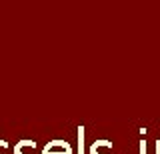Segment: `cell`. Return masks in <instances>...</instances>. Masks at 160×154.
<instances>
[{
  "instance_id": "5",
  "label": "cell",
  "mask_w": 160,
  "mask_h": 154,
  "mask_svg": "<svg viewBox=\"0 0 160 154\" xmlns=\"http://www.w3.org/2000/svg\"><path fill=\"white\" fill-rule=\"evenodd\" d=\"M156 146H158V148H156V154H160V142L156 144Z\"/></svg>"
},
{
  "instance_id": "2",
  "label": "cell",
  "mask_w": 160,
  "mask_h": 154,
  "mask_svg": "<svg viewBox=\"0 0 160 154\" xmlns=\"http://www.w3.org/2000/svg\"><path fill=\"white\" fill-rule=\"evenodd\" d=\"M140 154H146V142H140Z\"/></svg>"
},
{
  "instance_id": "4",
  "label": "cell",
  "mask_w": 160,
  "mask_h": 154,
  "mask_svg": "<svg viewBox=\"0 0 160 154\" xmlns=\"http://www.w3.org/2000/svg\"><path fill=\"white\" fill-rule=\"evenodd\" d=\"M14 152H16V154H24L22 150H20V146H18V144H16V150H14Z\"/></svg>"
},
{
  "instance_id": "1",
  "label": "cell",
  "mask_w": 160,
  "mask_h": 154,
  "mask_svg": "<svg viewBox=\"0 0 160 154\" xmlns=\"http://www.w3.org/2000/svg\"><path fill=\"white\" fill-rule=\"evenodd\" d=\"M82 136H84V132H82V128H80V134H78V140H80V148H78V154H84V152H82Z\"/></svg>"
},
{
  "instance_id": "3",
  "label": "cell",
  "mask_w": 160,
  "mask_h": 154,
  "mask_svg": "<svg viewBox=\"0 0 160 154\" xmlns=\"http://www.w3.org/2000/svg\"><path fill=\"white\" fill-rule=\"evenodd\" d=\"M90 154H100V152L96 150V146H94V144H92V146H90Z\"/></svg>"
}]
</instances>
